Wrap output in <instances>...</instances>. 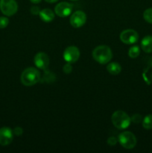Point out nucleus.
<instances>
[{
	"mask_svg": "<svg viewBox=\"0 0 152 153\" xmlns=\"http://www.w3.org/2000/svg\"><path fill=\"white\" fill-rule=\"evenodd\" d=\"M92 56L95 61L101 64H106L113 58V52L109 46L105 45L98 46L93 49Z\"/></svg>",
	"mask_w": 152,
	"mask_h": 153,
	"instance_id": "f257e3e1",
	"label": "nucleus"
},
{
	"mask_svg": "<svg viewBox=\"0 0 152 153\" xmlns=\"http://www.w3.org/2000/svg\"><path fill=\"white\" fill-rule=\"evenodd\" d=\"M41 79L40 73L37 69L34 67H28L21 74V83L25 86H33L40 82Z\"/></svg>",
	"mask_w": 152,
	"mask_h": 153,
	"instance_id": "f03ea898",
	"label": "nucleus"
},
{
	"mask_svg": "<svg viewBox=\"0 0 152 153\" xmlns=\"http://www.w3.org/2000/svg\"><path fill=\"white\" fill-rule=\"evenodd\" d=\"M111 121L116 128L120 130L128 128L131 124V117L123 111H116L112 114Z\"/></svg>",
	"mask_w": 152,
	"mask_h": 153,
	"instance_id": "7ed1b4c3",
	"label": "nucleus"
},
{
	"mask_svg": "<svg viewBox=\"0 0 152 153\" xmlns=\"http://www.w3.org/2000/svg\"><path fill=\"white\" fill-rule=\"evenodd\" d=\"M119 143L122 147L127 149H131L137 144V137L131 131H124L118 137Z\"/></svg>",
	"mask_w": 152,
	"mask_h": 153,
	"instance_id": "20e7f679",
	"label": "nucleus"
},
{
	"mask_svg": "<svg viewBox=\"0 0 152 153\" xmlns=\"http://www.w3.org/2000/svg\"><path fill=\"white\" fill-rule=\"evenodd\" d=\"M0 10L5 16H13L18 10L17 2L16 0H0Z\"/></svg>",
	"mask_w": 152,
	"mask_h": 153,
	"instance_id": "39448f33",
	"label": "nucleus"
},
{
	"mask_svg": "<svg viewBox=\"0 0 152 153\" xmlns=\"http://www.w3.org/2000/svg\"><path fill=\"white\" fill-rule=\"evenodd\" d=\"M63 59L67 63L73 64L80 58V51L78 48L75 46H68L63 52Z\"/></svg>",
	"mask_w": 152,
	"mask_h": 153,
	"instance_id": "423d86ee",
	"label": "nucleus"
},
{
	"mask_svg": "<svg viewBox=\"0 0 152 153\" xmlns=\"http://www.w3.org/2000/svg\"><path fill=\"white\" fill-rule=\"evenodd\" d=\"M120 40L125 44H134L138 41L139 34L134 29L124 30L120 34Z\"/></svg>",
	"mask_w": 152,
	"mask_h": 153,
	"instance_id": "0eeeda50",
	"label": "nucleus"
},
{
	"mask_svg": "<svg viewBox=\"0 0 152 153\" xmlns=\"http://www.w3.org/2000/svg\"><path fill=\"white\" fill-rule=\"evenodd\" d=\"M86 21V15L82 10H77L70 16L69 22L72 27L76 28L83 26Z\"/></svg>",
	"mask_w": 152,
	"mask_h": 153,
	"instance_id": "6e6552de",
	"label": "nucleus"
},
{
	"mask_svg": "<svg viewBox=\"0 0 152 153\" xmlns=\"http://www.w3.org/2000/svg\"><path fill=\"white\" fill-rule=\"evenodd\" d=\"M73 5L66 1L60 2L55 6V12L60 17H66L71 14L72 11Z\"/></svg>",
	"mask_w": 152,
	"mask_h": 153,
	"instance_id": "1a4fd4ad",
	"label": "nucleus"
},
{
	"mask_svg": "<svg viewBox=\"0 0 152 153\" xmlns=\"http://www.w3.org/2000/svg\"><path fill=\"white\" fill-rule=\"evenodd\" d=\"M34 62L36 67L40 70H46L49 66V58L45 52H38L34 58Z\"/></svg>",
	"mask_w": 152,
	"mask_h": 153,
	"instance_id": "9d476101",
	"label": "nucleus"
},
{
	"mask_svg": "<svg viewBox=\"0 0 152 153\" xmlns=\"http://www.w3.org/2000/svg\"><path fill=\"white\" fill-rule=\"evenodd\" d=\"M13 139V131L9 127H2L0 128V145L7 146Z\"/></svg>",
	"mask_w": 152,
	"mask_h": 153,
	"instance_id": "9b49d317",
	"label": "nucleus"
},
{
	"mask_svg": "<svg viewBox=\"0 0 152 153\" xmlns=\"http://www.w3.org/2000/svg\"><path fill=\"white\" fill-rule=\"evenodd\" d=\"M39 16L44 22H50L55 19V13L51 9L45 8L40 10Z\"/></svg>",
	"mask_w": 152,
	"mask_h": 153,
	"instance_id": "f8f14e48",
	"label": "nucleus"
},
{
	"mask_svg": "<svg viewBox=\"0 0 152 153\" xmlns=\"http://www.w3.org/2000/svg\"><path fill=\"white\" fill-rule=\"evenodd\" d=\"M141 48L146 53L152 52V36H146L142 40Z\"/></svg>",
	"mask_w": 152,
	"mask_h": 153,
	"instance_id": "ddd939ff",
	"label": "nucleus"
},
{
	"mask_svg": "<svg viewBox=\"0 0 152 153\" xmlns=\"http://www.w3.org/2000/svg\"><path fill=\"white\" fill-rule=\"evenodd\" d=\"M107 70L110 74L113 76H116L119 74L122 71V67L120 64L117 62H111L107 64Z\"/></svg>",
	"mask_w": 152,
	"mask_h": 153,
	"instance_id": "4468645a",
	"label": "nucleus"
},
{
	"mask_svg": "<svg viewBox=\"0 0 152 153\" xmlns=\"http://www.w3.org/2000/svg\"><path fill=\"white\" fill-rule=\"evenodd\" d=\"M143 128L147 130L152 129V114L147 115L142 120Z\"/></svg>",
	"mask_w": 152,
	"mask_h": 153,
	"instance_id": "2eb2a0df",
	"label": "nucleus"
},
{
	"mask_svg": "<svg viewBox=\"0 0 152 153\" xmlns=\"http://www.w3.org/2000/svg\"><path fill=\"white\" fill-rule=\"evenodd\" d=\"M140 48L138 46H133L128 50V56L131 58H136L139 55Z\"/></svg>",
	"mask_w": 152,
	"mask_h": 153,
	"instance_id": "dca6fc26",
	"label": "nucleus"
},
{
	"mask_svg": "<svg viewBox=\"0 0 152 153\" xmlns=\"http://www.w3.org/2000/svg\"><path fill=\"white\" fill-rule=\"evenodd\" d=\"M143 17L146 22L152 24V8L146 9L143 13Z\"/></svg>",
	"mask_w": 152,
	"mask_h": 153,
	"instance_id": "f3484780",
	"label": "nucleus"
},
{
	"mask_svg": "<svg viewBox=\"0 0 152 153\" xmlns=\"http://www.w3.org/2000/svg\"><path fill=\"white\" fill-rule=\"evenodd\" d=\"M131 120L134 123L139 124L142 121V115L139 114H134L131 117Z\"/></svg>",
	"mask_w": 152,
	"mask_h": 153,
	"instance_id": "a211bd4d",
	"label": "nucleus"
},
{
	"mask_svg": "<svg viewBox=\"0 0 152 153\" xmlns=\"http://www.w3.org/2000/svg\"><path fill=\"white\" fill-rule=\"evenodd\" d=\"M9 19L5 16H0V28H4L7 26Z\"/></svg>",
	"mask_w": 152,
	"mask_h": 153,
	"instance_id": "6ab92c4d",
	"label": "nucleus"
},
{
	"mask_svg": "<svg viewBox=\"0 0 152 153\" xmlns=\"http://www.w3.org/2000/svg\"><path fill=\"white\" fill-rule=\"evenodd\" d=\"M63 70L66 74H69L72 71V66L71 65L70 63H67L63 67Z\"/></svg>",
	"mask_w": 152,
	"mask_h": 153,
	"instance_id": "aec40b11",
	"label": "nucleus"
},
{
	"mask_svg": "<svg viewBox=\"0 0 152 153\" xmlns=\"http://www.w3.org/2000/svg\"><path fill=\"white\" fill-rule=\"evenodd\" d=\"M117 138H116V137H114V136H111V137H109L108 139H107V143H108V145H110V146H115V145L117 143Z\"/></svg>",
	"mask_w": 152,
	"mask_h": 153,
	"instance_id": "412c9836",
	"label": "nucleus"
},
{
	"mask_svg": "<svg viewBox=\"0 0 152 153\" xmlns=\"http://www.w3.org/2000/svg\"><path fill=\"white\" fill-rule=\"evenodd\" d=\"M13 134H15V135L16 136H21L22 134V133H23V129H22V128H21V127H16V128L13 129Z\"/></svg>",
	"mask_w": 152,
	"mask_h": 153,
	"instance_id": "4be33fe9",
	"label": "nucleus"
},
{
	"mask_svg": "<svg viewBox=\"0 0 152 153\" xmlns=\"http://www.w3.org/2000/svg\"><path fill=\"white\" fill-rule=\"evenodd\" d=\"M31 14L33 15H39L40 12V7H37V6H33V7H31Z\"/></svg>",
	"mask_w": 152,
	"mask_h": 153,
	"instance_id": "5701e85b",
	"label": "nucleus"
},
{
	"mask_svg": "<svg viewBox=\"0 0 152 153\" xmlns=\"http://www.w3.org/2000/svg\"><path fill=\"white\" fill-rule=\"evenodd\" d=\"M31 2H32L33 4H39V3L41 2L42 0H30Z\"/></svg>",
	"mask_w": 152,
	"mask_h": 153,
	"instance_id": "b1692460",
	"label": "nucleus"
},
{
	"mask_svg": "<svg viewBox=\"0 0 152 153\" xmlns=\"http://www.w3.org/2000/svg\"><path fill=\"white\" fill-rule=\"evenodd\" d=\"M45 1H46V2H49V3H55V2H57L58 0H45Z\"/></svg>",
	"mask_w": 152,
	"mask_h": 153,
	"instance_id": "393cba45",
	"label": "nucleus"
},
{
	"mask_svg": "<svg viewBox=\"0 0 152 153\" xmlns=\"http://www.w3.org/2000/svg\"><path fill=\"white\" fill-rule=\"evenodd\" d=\"M151 81L152 82V73H151Z\"/></svg>",
	"mask_w": 152,
	"mask_h": 153,
	"instance_id": "a878e982",
	"label": "nucleus"
},
{
	"mask_svg": "<svg viewBox=\"0 0 152 153\" xmlns=\"http://www.w3.org/2000/svg\"><path fill=\"white\" fill-rule=\"evenodd\" d=\"M70 1H77V0H70Z\"/></svg>",
	"mask_w": 152,
	"mask_h": 153,
	"instance_id": "bb28decb",
	"label": "nucleus"
}]
</instances>
